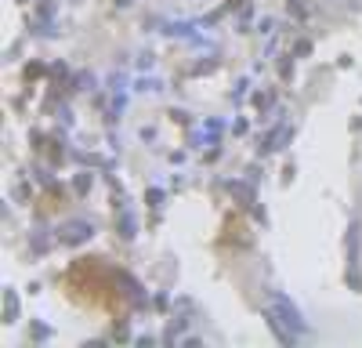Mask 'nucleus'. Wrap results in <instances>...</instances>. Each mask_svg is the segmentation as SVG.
<instances>
[{"label": "nucleus", "mask_w": 362, "mask_h": 348, "mask_svg": "<svg viewBox=\"0 0 362 348\" xmlns=\"http://www.w3.org/2000/svg\"><path fill=\"white\" fill-rule=\"evenodd\" d=\"M272 308H276V315L283 319V323L293 330V334H308V323H305V315H300V308L283 294V290H272Z\"/></svg>", "instance_id": "f257e3e1"}, {"label": "nucleus", "mask_w": 362, "mask_h": 348, "mask_svg": "<svg viewBox=\"0 0 362 348\" xmlns=\"http://www.w3.org/2000/svg\"><path fill=\"white\" fill-rule=\"evenodd\" d=\"M90 236H95V225H90V221H66L62 228H58V240L69 243V247H80Z\"/></svg>", "instance_id": "f03ea898"}, {"label": "nucleus", "mask_w": 362, "mask_h": 348, "mask_svg": "<svg viewBox=\"0 0 362 348\" xmlns=\"http://www.w3.org/2000/svg\"><path fill=\"white\" fill-rule=\"evenodd\" d=\"M264 319H268V330L276 334V337H279V341H283L286 348H293V344H297V337H300V334H293V330H290V327L283 323V319L276 315V308H268V312H264Z\"/></svg>", "instance_id": "7ed1b4c3"}, {"label": "nucleus", "mask_w": 362, "mask_h": 348, "mask_svg": "<svg viewBox=\"0 0 362 348\" xmlns=\"http://www.w3.org/2000/svg\"><path fill=\"white\" fill-rule=\"evenodd\" d=\"M290 134H293V127L290 124H283L279 131H272L264 141H261V156H268V153H276V149H286V141H290Z\"/></svg>", "instance_id": "20e7f679"}, {"label": "nucleus", "mask_w": 362, "mask_h": 348, "mask_svg": "<svg viewBox=\"0 0 362 348\" xmlns=\"http://www.w3.org/2000/svg\"><path fill=\"white\" fill-rule=\"evenodd\" d=\"M225 189H228V192H232V196H235L239 203H243V207H254V203H257V196H254V189H247L243 182H228Z\"/></svg>", "instance_id": "39448f33"}, {"label": "nucleus", "mask_w": 362, "mask_h": 348, "mask_svg": "<svg viewBox=\"0 0 362 348\" xmlns=\"http://www.w3.org/2000/svg\"><path fill=\"white\" fill-rule=\"evenodd\" d=\"M116 228H119V236H124V240H134V236H138V221H134V214H127V211H119Z\"/></svg>", "instance_id": "423d86ee"}, {"label": "nucleus", "mask_w": 362, "mask_h": 348, "mask_svg": "<svg viewBox=\"0 0 362 348\" xmlns=\"http://www.w3.org/2000/svg\"><path fill=\"white\" fill-rule=\"evenodd\" d=\"M18 319V298H15V290L8 286L4 290V323H15Z\"/></svg>", "instance_id": "0eeeda50"}, {"label": "nucleus", "mask_w": 362, "mask_h": 348, "mask_svg": "<svg viewBox=\"0 0 362 348\" xmlns=\"http://www.w3.org/2000/svg\"><path fill=\"white\" fill-rule=\"evenodd\" d=\"M286 8H290V15H293L297 22H305V18H308V8L300 4V0H286Z\"/></svg>", "instance_id": "6e6552de"}, {"label": "nucleus", "mask_w": 362, "mask_h": 348, "mask_svg": "<svg viewBox=\"0 0 362 348\" xmlns=\"http://www.w3.org/2000/svg\"><path fill=\"white\" fill-rule=\"evenodd\" d=\"M305 54H312V40H300V44L293 47V58H305Z\"/></svg>", "instance_id": "1a4fd4ad"}, {"label": "nucleus", "mask_w": 362, "mask_h": 348, "mask_svg": "<svg viewBox=\"0 0 362 348\" xmlns=\"http://www.w3.org/2000/svg\"><path fill=\"white\" fill-rule=\"evenodd\" d=\"M279 73H283V80H290V76H293V54H290V58H283V66H279Z\"/></svg>", "instance_id": "9d476101"}, {"label": "nucleus", "mask_w": 362, "mask_h": 348, "mask_svg": "<svg viewBox=\"0 0 362 348\" xmlns=\"http://www.w3.org/2000/svg\"><path fill=\"white\" fill-rule=\"evenodd\" d=\"M148 203H153V207H160V203H163V192H156V189H148Z\"/></svg>", "instance_id": "9b49d317"}, {"label": "nucleus", "mask_w": 362, "mask_h": 348, "mask_svg": "<svg viewBox=\"0 0 362 348\" xmlns=\"http://www.w3.org/2000/svg\"><path fill=\"white\" fill-rule=\"evenodd\" d=\"M33 337H37V341H40V337H51V330H47V327H40V323H37V327H33Z\"/></svg>", "instance_id": "f8f14e48"}]
</instances>
